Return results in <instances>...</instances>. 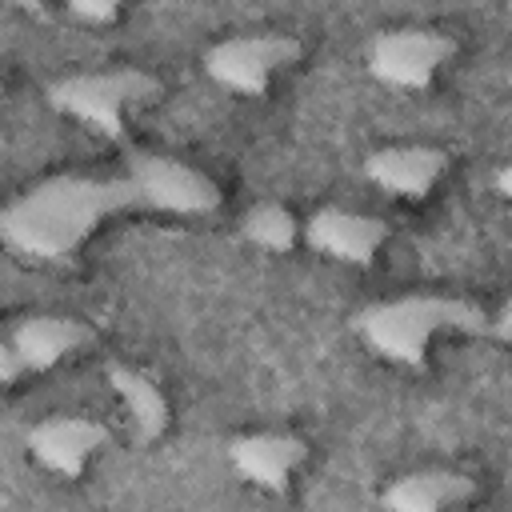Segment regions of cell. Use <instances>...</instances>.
I'll return each instance as SVG.
<instances>
[{"label":"cell","mask_w":512,"mask_h":512,"mask_svg":"<svg viewBox=\"0 0 512 512\" xmlns=\"http://www.w3.org/2000/svg\"><path fill=\"white\" fill-rule=\"evenodd\" d=\"M488 336H496V340H508V336H512V308H508V304H500V312L492 316Z\"/></svg>","instance_id":"obj_16"},{"label":"cell","mask_w":512,"mask_h":512,"mask_svg":"<svg viewBox=\"0 0 512 512\" xmlns=\"http://www.w3.org/2000/svg\"><path fill=\"white\" fill-rule=\"evenodd\" d=\"M492 316L464 300V296H440V292H412L396 300H380L356 312L352 328L360 340L404 368H424L428 344L436 332H464V336H488Z\"/></svg>","instance_id":"obj_2"},{"label":"cell","mask_w":512,"mask_h":512,"mask_svg":"<svg viewBox=\"0 0 512 512\" xmlns=\"http://www.w3.org/2000/svg\"><path fill=\"white\" fill-rule=\"evenodd\" d=\"M224 456L248 484L264 492H284L292 472L308 460V440L296 432H248L232 436Z\"/></svg>","instance_id":"obj_8"},{"label":"cell","mask_w":512,"mask_h":512,"mask_svg":"<svg viewBox=\"0 0 512 512\" xmlns=\"http://www.w3.org/2000/svg\"><path fill=\"white\" fill-rule=\"evenodd\" d=\"M452 52L456 40L436 28H388L368 44V72L388 88L424 92Z\"/></svg>","instance_id":"obj_5"},{"label":"cell","mask_w":512,"mask_h":512,"mask_svg":"<svg viewBox=\"0 0 512 512\" xmlns=\"http://www.w3.org/2000/svg\"><path fill=\"white\" fill-rule=\"evenodd\" d=\"M304 56V44L288 32H256V36H228L216 40L204 52V72L240 96H260L268 88V80L296 64Z\"/></svg>","instance_id":"obj_4"},{"label":"cell","mask_w":512,"mask_h":512,"mask_svg":"<svg viewBox=\"0 0 512 512\" xmlns=\"http://www.w3.org/2000/svg\"><path fill=\"white\" fill-rule=\"evenodd\" d=\"M108 384H112V392L120 396V404L132 420L136 444H152L168 432V396L160 392V384L148 372L112 360L108 364Z\"/></svg>","instance_id":"obj_12"},{"label":"cell","mask_w":512,"mask_h":512,"mask_svg":"<svg viewBox=\"0 0 512 512\" xmlns=\"http://www.w3.org/2000/svg\"><path fill=\"white\" fill-rule=\"evenodd\" d=\"M108 444V428L100 420L88 416H72V412H56L44 416L32 432H28V452L40 468H48L52 476L64 480H80L88 460Z\"/></svg>","instance_id":"obj_6"},{"label":"cell","mask_w":512,"mask_h":512,"mask_svg":"<svg viewBox=\"0 0 512 512\" xmlns=\"http://www.w3.org/2000/svg\"><path fill=\"white\" fill-rule=\"evenodd\" d=\"M16 376H20V364L8 348V340H0V384H16Z\"/></svg>","instance_id":"obj_15"},{"label":"cell","mask_w":512,"mask_h":512,"mask_svg":"<svg viewBox=\"0 0 512 512\" xmlns=\"http://www.w3.org/2000/svg\"><path fill=\"white\" fill-rule=\"evenodd\" d=\"M220 208V188L200 168L128 152L116 176H48L0 208V244L28 264H68L80 244L120 212L208 216Z\"/></svg>","instance_id":"obj_1"},{"label":"cell","mask_w":512,"mask_h":512,"mask_svg":"<svg viewBox=\"0 0 512 512\" xmlns=\"http://www.w3.org/2000/svg\"><path fill=\"white\" fill-rule=\"evenodd\" d=\"M92 340V328L76 316H56V312H36L16 320L8 348L20 364V372H48L56 368L64 356L80 352Z\"/></svg>","instance_id":"obj_10"},{"label":"cell","mask_w":512,"mask_h":512,"mask_svg":"<svg viewBox=\"0 0 512 512\" xmlns=\"http://www.w3.org/2000/svg\"><path fill=\"white\" fill-rule=\"evenodd\" d=\"M64 8L84 24H112L124 8V0H64Z\"/></svg>","instance_id":"obj_14"},{"label":"cell","mask_w":512,"mask_h":512,"mask_svg":"<svg viewBox=\"0 0 512 512\" xmlns=\"http://www.w3.org/2000/svg\"><path fill=\"white\" fill-rule=\"evenodd\" d=\"M492 188H496V196H512V168H508V164H500V168H496Z\"/></svg>","instance_id":"obj_17"},{"label":"cell","mask_w":512,"mask_h":512,"mask_svg":"<svg viewBox=\"0 0 512 512\" xmlns=\"http://www.w3.org/2000/svg\"><path fill=\"white\" fill-rule=\"evenodd\" d=\"M8 4L20 8V12H28V16H36V20L48 16V0H8Z\"/></svg>","instance_id":"obj_18"},{"label":"cell","mask_w":512,"mask_h":512,"mask_svg":"<svg viewBox=\"0 0 512 512\" xmlns=\"http://www.w3.org/2000/svg\"><path fill=\"white\" fill-rule=\"evenodd\" d=\"M444 168L448 152L432 144H392L364 156V176L396 200H424L444 176Z\"/></svg>","instance_id":"obj_9"},{"label":"cell","mask_w":512,"mask_h":512,"mask_svg":"<svg viewBox=\"0 0 512 512\" xmlns=\"http://www.w3.org/2000/svg\"><path fill=\"white\" fill-rule=\"evenodd\" d=\"M476 496V480L468 472L456 468H420L408 472L400 480H392L380 496L384 508L392 512H436V508H452Z\"/></svg>","instance_id":"obj_11"},{"label":"cell","mask_w":512,"mask_h":512,"mask_svg":"<svg viewBox=\"0 0 512 512\" xmlns=\"http://www.w3.org/2000/svg\"><path fill=\"white\" fill-rule=\"evenodd\" d=\"M160 88H164L160 76H152L144 68H104V72H76V76L52 80L48 104L56 112L88 124L104 140H120L124 136V108L160 96Z\"/></svg>","instance_id":"obj_3"},{"label":"cell","mask_w":512,"mask_h":512,"mask_svg":"<svg viewBox=\"0 0 512 512\" xmlns=\"http://www.w3.org/2000/svg\"><path fill=\"white\" fill-rule=\"evenodd\" d=\"M304 240L312 252L340 260V264H360L368 268L376 252L388 240V224L372 212H348V208H316L304 220Z\"/></svg>","instance_id":"obj_7"},{"label":"cell","mask_w":512,"mask_h":512,"mask_svg":"<svg viewBox=\"0 0 512 512\" xmlns=\"http://www.w3.org/2000/svg\"><path fill=\"white\" fill-rule=\"evenodd\" d=\"M240 236H244L252 248H260V252L284 256V252H292V244H296V236H300V224H296V216H292L284 204H272V200H268V204H256V208L244 212Z\"/></svg>","instance_id":"obj_13"}]
</instances>
